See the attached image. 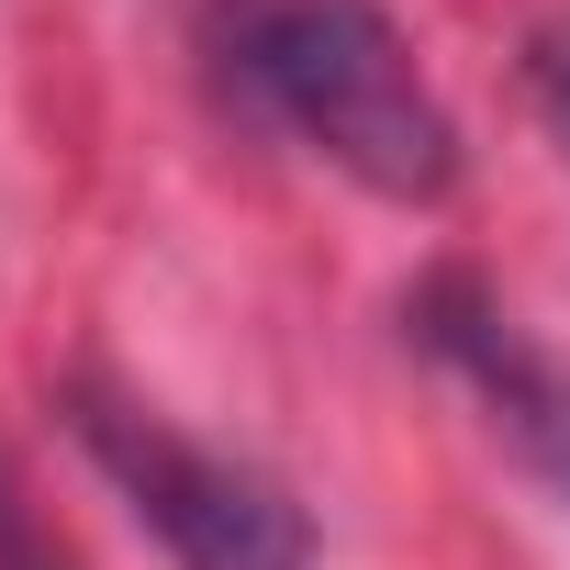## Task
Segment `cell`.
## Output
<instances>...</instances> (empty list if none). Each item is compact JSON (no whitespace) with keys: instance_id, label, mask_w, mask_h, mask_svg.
Returning <instances> with one entry per match:
<instances>
[{"instance_id":"6da1fadb","label":"cell","mask_w":570,"mask_h":570,"mask_svg":"<svg viewBox=\"0 0 570 570\" xmlns=\"http://www.w3.org/2000/svg\"><path fill=\"white\" fill-rule=\"evenodd\" d=\"M202 57L268 135H292L370 202L425 213L459 190V124L381 0H213Z\"/></svg>"},{"instance_id":"7a4b0ae2","label":"cell","mask_w":570,"mask_h":570,"mask_svg":"<svg viewBox=\"0 0 570 570\" xmlns=\"http://www.w3.org/2000/svg\"><path fill=\"white\" fill-rule=\"evenodd\" d=\"M68 436H79V459L124 492V514H135L179 570H314L303 503L279 492L257 459H235V448L168 425L146 392L79 370V381H68Z\"/></svg>"},{"instance_id":"3957f363","label":"cell","mask_w":570,"mask_h":570,"mask_svg":"<svg viewBox=\"0 0 570 570\" xmlns=\"http://www.w3.org/2000/svg\"><path fill=\"white\" fill-rule=\"evenodd\" d=\"M414 336L514 425V448L548 470V492L570 503V370H548L481 292H470V279H425V292H414Z\"/></svg>"},{"instance_id":"277c9868","label":"cell","mask_w":570,"mask_h":570,"mask_svg":"<svg viewBox=\"0 0 570 570\" xmlns=\"http://www.w3.org/2000/svg\"><path fill=\"white\" fill-rule=\"evenodd\" d=\"M525 90H537V112H548V135H559V157H570V12L525 46Z\"/></svg>"},{"instance_id":"5b68a950","label":"cell","mask_w":570,"mask_h":570,"mask_svg":"<svg viewBox=\"0 0 570 570\" xmlns=\"http://www.w3.org/2000/svg\"><path fill=\"white\" fill-rule=\"evenodd\" d=\"M0 570H68V559L46 548V525H35V503H23L12 470H0Z\"/></svg>"}]
</instances>
